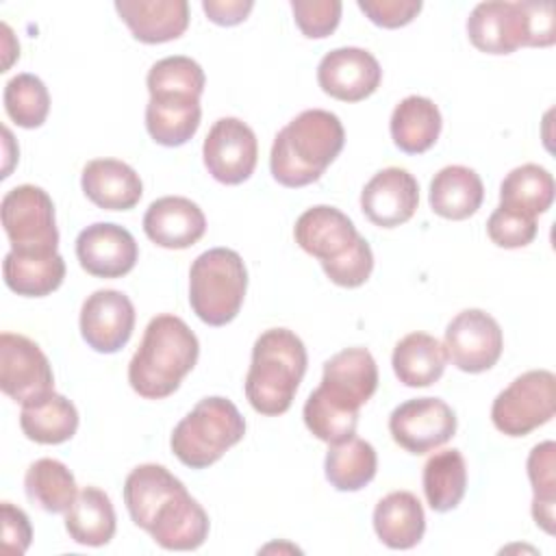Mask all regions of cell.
<instances>
[{
    "instance_id": "obj_25",
    "label": "cell",
    "mask_w": 556,
    "mask_h": 556,
    "mask_svg": "<svg viewBox=\"0 0 556 556\" xmlns=\"http://www.w3.org/2000/svg\"><path fill=\"white\" fill-rule=\"evenodd\" d=\"M484 200V185L476 169L465 165H447L430 180V208L445 219L471 217Z\"/></svg>"
},
{
    "instance_id": "obj_17",
    "label": "cell",
    "mask_w": 556,
    "mask_h": 556,
    "mask_svg": "<svg viewBox=\"0 0 556 556\" xmlns=\"http://www.w3.org/2000/svg\"><path fill=\"white\" fill-rule=\"evenodd\" d=\"M378 367L369 350L345 348L324 363L319 389L345 408L361 406L376 393Z\"/></svg>"
},
{
    "instance_id": "obj_29",
    "label": "cell",
    "mask_w": 556,
    "mask_h": 556,
    "mask_svg": "<svg viewBox=\"0 0 556 556\" xmlns=\"http://www.w3.org/2000/svg\"><path fill=\"white\" fill-rule=\"evenodd\" d=\"M20 428L35 443L59 445L76 434L78 410L65 395L52 391L35 402L22 404Z\"/></svg>"
},
{
    "instance_id": "obj_26",
    "label": "cell",
    "mask_w": 556,
    "mask_h": 556,
    "mask_svg": "<svg viewBox=\"0 0 556 556\" xmlns=\"http://www.w3.org/2000/svg\"><path fill=\"white\" fill-rule=\"evenodd\" d=\"M200 98L193 96H150L146 106V128L150 137L165 148L187 143L200 126Z\"/></svg>"
},
{
    "instance_id": "obj_30",
    "label": "cell",
    "mask_w": 556,
    "mask_h": 556,
    "mask_svg": "<svg viewBox=\"0 0 556 556\" xmlns=\"http://www.w3.org/2000/svg\"><path fill=\"white\" fill-rule=\"evenodd\" d=\"M115 526L117 519L111 497L98 486L78 491L74 504L65 513V530L78 545H106L115 534Z\"/></svg>"
},
{
    "instance_id": "obj_38",
    "label": "cell",
    "mask_w": 556,
    "mask_h": 556,
    "mask_svg": "<svg viewBox=\"0 0 556 556\" xmlns=\"http://www.w3.org/2000/svg\"><path fill=\"white\" fill-rule=\"evenodd\" d=\"M4 111L22 128H39L50 111V93L35 74H17L4 85Z\"/></svg>"
},
{
    "instance_id": "obj_7",
    "label": "cell",
    "mask_w": 556,
    "mask_h": 556,
    "mask_svg": "<svg viewBox=\"0 0 556 556\" xmlns=\"http://www.w3.org/2000/svg\"><path fill=\"white\" fill-rule=\"evenodd\" d=\"M556 410V376L530 369L497 393L491 406L493 426L506 437H526L547 424Z\"/></svg>"
},
{
    "instance_id": "obj_44",
    "label": "cell",
    "mask_w": 556,
    "mask_h": 556,
    "mask_svg": "<svg viewBox=\"0 0 556 556\" xmlns=\"http://www.w3.org/2000/svg\"><path fill=\"white\" fill-rule=\"evenodd\" d=\"M526 17V46L547 48L556 41V13L552 2H521Z\"/></svg>"
},
{
    "instance_id": "obj_22",
    "label": "cell",
    "mask_w": 556,
    "mask_h": 556,
    "mask_svg": "<svg viewBox=\"0 0 556 556\" xmlns=\"http://www.w3.org/2000/svg\"><path fill=\"white\" fill-rule=\"evenodd\" d=\"M83 193L104 211H128L143 193L139 174L117 159H93L83 167Z\"/></svg>"
},
{
    "instance_id": "obj_15",
    "label": "cell",
    "mask_w": 556,
    "mask_h": 556,
    "mask_svg": "<svg viewBox=\"0 0 556 556\" xmlns=\"http://www.w3.org/2000/svg\"><path fill=\"white\" fill-rule=\"evenodd\" d=\"M419 204V185L404 167H384L376 172L361 191L365 217L380 228L406 224Z\"/></svg>"
},
{
    "instance_id": "obj_11",
    "label": "cell",
    "mask_w": 556,
    "mask_h": 556,
    "mask_svg": "<svg viewBox=\"0 0 556 556\" xmlns=\"http://www.w3.org/2000/svg\"><path fill=\"white\" fill-rule=\"evenodd\" d=\"M204 167L222 185H241L258 161L254 130L239 117H219L202 146Z\"/></svg>"
},
{
    "instance_id": "obj_12",
    "label": "cell",
    "mask_w": 556,
    "mask_h": 556,
    "mask_svg": "<svg viewBox=\"0 0 556 556\" xmlns=\"http://www.w3.org/2000/svg\"><path fill=\"white\" fill-rule=\"evenodd\" d=\"M135 330V306L117 289H98L80 306V334L85 343L100 352H119Z\"/></svg>"
},
{
    "instance_id": "obj_40",
    "label": "cell",
    "mask_w": 556,
    "mask_h": 556,
    "mask_svg": "<svg viewBox=\"0 0 556 556\" xmlns=\"http://www.w3.org/2000/svg\"><path fill=\"white\" fill-rule=\"evenodd\" d=\"M536 217L526 215L521 211L508 208V206H497L486 222V235L489 239L506 250L515 248H526L528 243L534 241L536 237Z\"/></svg>"
},
{
    "instance_id": "obj_46",
    "label": "cell",
    "mask_w": 556,
    "mask_h": 556,
    "mask_svg": "<svg viewBox=\"0 0 556 556\" xmlns=\"http://www.w3.org/2000/svg\"><path fill=\"white\" fill-rule=\"evenodd\" d=\"M252 0H202V9L213 24L235 26L241 24L252 11Z\"/></svg>"
},
{
    "instance_id": "obj_4",
    "label": "cell",
    "mask_w": 556,
    "mask_h": 556,
    "mask_svg": "<svg viewBox=\"0 0 556 556\" xmlns=\"http://www.w3.org/2000/svg\"><path fill=\"white\" fill-rule=\"evenodd\" d=\"M245 434V419L239 408L222 397L200 400L174 428L169 447L174 456L191 467L204 469L217 463Z\"/></svg>"
},
{
    "instance_id": "obj_21",
    "label": "cell",
    "mask_w": 556,
    "mask_h": 556,
    "mask_svg": "<svg viewBox=\"0 0 556 556\" xmlns=\"http://www.w3.org/2000/svg\"><path fill=\"white\" fill-rule=\"evenodd\" d=\"M115 11L143 43L178 39L189 26L187 0H117Z\"/></svg>"
},
{
    "instance_id": "obj_24",
    "label": "cell",
    "mask_w": 556,
    "mask_h": 556,
    "mask_svg": "<svg viewBox=\"0 0 556 556\" xmlns=\"http://www.w3.org/2000/svg\"><path fill=\"white\" fill-rule=\"evenodd\" d=\"M374 530L391 549L415 547L426 532L424 506L410 491H393L374 508Z\"/></svg>"
},
{
    "instance_id": "obj_19",
    "label": "cell",
    "mask_w": 556,
    "mask_h": 556,
    "mask_svg": "<svg viewBox=\"0 0 556 556\" xmlns=\"http://www.w3.org/2000/svg\"><path fill=\"white\" fill-rule=\"evenodd\" d=\"M206 217L202 208L182 195L154 200L143 215L146 237L167 250H185L204 237Z\"/></svg>"
},
{
    "instance_id": "obj_16",
    "label": "cell",
    "mask_w": 556,
    "mask_h": 556,
    "mask_svg": "<svg viewBox=\"0 0 556 556\" xmlns=\"http://www.w3.org/2000/svg\"><path fill=\"white\" fill-rule=\"evenodd\" d=\"M293 237L306 254L315 256L324 265L348 254L361 235L343 211L317 204L298 217Z\"/></svg>"
},
{
    "instance_id": "obj_8",
    "label": "cell",
    "mask_w": 556,
    "mask_h": 556,
    "mask_svg": "<svg viewBox=\"0 0 556 556\" xmlns=\"http://www.w3.org/2000/svg\"><path fill=\"white\" fill-rule=\"evenodd\" d=\"M443 348L454 367L467 374L491 369L504 350L502 328L482 308H465L445 328Z\"/></svg>"
},
{
    "instance_id": "obj_31",
    "label": "cell",
    "mask_w": 556,
    "mask_h": 556,
    "mask_svg": "<svg viewBox=\"0 0 556 556\" xmlns=\"http://www.w3.org/2000/svg\"><path fill=\"white\" fill-rule=\"evenodd\" d=\"M4 285L17 295L43 298L56 291L65 278V261L56 254L7 252L2 261Z\"/></svg>"
},
{
    "instance_id": "obj_35",
    "label": "cell",
    "mask_w": 556,
    "mask_h": 556,
    "mask_svg": "<svg viewBox=\"0 0 556 556\" xmlns=\"http://www.w3.org/2000/svg\"><path fill=\"white\" fill-rule=\"evenodd\" d=\"M24 491L46 513H67L78 495L74 473L56 458L35 460L26 469Z\"/></svg>"
},
{
    "instance_id": "obj_28",
    "label": "cell",
    "mask_w": 556,
    "mask_h": 556,
    "mask_svg": "<svg viewBox=\"0 0 556 556\" xmlns=\"http://www.w3.org/2000/svg\"><path fill=\"white\" fill-rule=\"evenodd\" d=\"M447 354L443 343L428 332H410L402 337L391 356L397 380L406 387H430L445 369Z\"/></svg>"
},
{
    "instance_id": "obj_33",
    "label": "cell",
    "mask_w": 556,
    "mask_h": 556,
    "mask_svg": "<svg viewBox=\"0 0 556 556\" xmlns=\"http://www.w3.org/2000/svg\"><path fill=\"white\" fill-rule=\"evenodd\" d=\"M424 495L432 510L447 513L456 508L467 489V465L458 450L434 452L424 465Z\"/></svg>"
},
{
    "instance_id": "obj_27",
    "label": "cell",
    "mask_w": 556,
    "mask_h": 556,
    "mask_svg": "<svg viewBox=\"0 0 556 556\" xmlns=\"http://www.w3.org/2000/svg\"><path fill=\"white\" fill-rule=\"evenodd\" d=\"M441 111L426 96H406L391 113V139L406 154L430 150L441 135Z\"/></svg>"
},
{
    "instance_id": "obj_13",
    "label": "cell",
    "mask_w": 556,
    "mask_h": 556,
    "mask_svg": "<svg viewBox=\"0 0 556 556\" xmlns=\"http://www.w3.org/2000/svg\"><path fill=\"white\" fill-rule=\"evenodd\" d=\"M382 80L378 59L356 46L326 52L317 65V83L324 93L341 102H361L369 98Z\"/></svg>"
},
{
    "instance_id": "obj_3",
    "label": "cell",
    "mask_w": 556,
    "mask_h": 556,
    "mask_svg": "<svg viewBox=\"0 0 556 556\" xmlns=\"http://www.w3.org/2000/svg\"><path fill=\"white\" fill-rule=\"evenodd\" d=\"M306 348L289 328H269L254 341L245 376L250 406L267 417L289 410L306 371Z\"/></svg>"
},
{
    "instance_id": "obj_42",
    "label": "cell",
    "mask_w": 556,
    "mask_h": 556,
    "mask_svg": "<svg viewBox=\"0 0 556 556\" xmlns=\"http://www.w3.org/2000/svg\"><path fill=\"white\" fill-rule=\"evenodd\" d=\"M321 269L330 278V282H334L339 287L354 289V287L365 285L374 269V254H371L367 239L358 237L348 254H343L337 261L324 263Z\"/></svg>"
},
{
    "instance_id": "obj_23",
    "label": "cell",
    "mask_w": 556,
    "mask_h": 556,
    "mask_svg": "<svg viewBox=\"0 0 556 556\" xmlns=\"http://www.w3.org/2000/svg\"><path fill=\"white\" fill-rule=\"evenodd\" d=\"M182 489L185 484L167 467L156 463H143L126 476L124 504L135 526L148 532L156 510Z\"/></svg>"
},
{
    "instance_id": "obj_20",
    "label": "cell",
    "mask_w": 556,
    "mask_h": 556,
    "mask_svg": "<svg viewBox=\"0 0 556 556\" xmlns=\"http://www.w3.org/2000/svg\"><path fill=\"white\" fill-rule=\"evenodd\" d=\"M148 534L163 549H198L208 536V515L187 489L172 495L154 515Z\"/></svg>"
},
{
    "instance_id": "obj_5",
    "label": "cell",
    "mask_w": 556,
    "mask_h": 556,
    "mask_svg": "<svg viewBox=\"0 0 556 556\" xmlns=\"http://www.w3.org/2000/svg\"><path fill=\"white\" fill-rule=\"evenodd\" d=\"M245 289V263L230 248H211L191 263L189 304L208 326L230 324L241 311Z\"/></svg>"
},
{
    "instance_id": "obj_43",
    "label": "cell",
    "mask_w": 556,
    "mask_h": 556,
    "mask_svg": "<svg viewBox=\"0 0 556 556\" xmlns=\"http://www.w3.org/2000/svg\"><path fill=\"white\" fill-rule=\"evenodd\" d=\"M358 9L382 28H400L417 17L421 0H358Z\"/></svg>"
},
{
    "instance_id": "obj_36",
    "label": "cell",
    "mask_w": 556,
    "mask_h": 556,
    "mask_svg": "<svg viewBox=\"0 0 556 556\" xmlns=\"http://www.w3.org/2000/svg\"><path fill=\"white\" fill-rule=\"evenodd\" d=\"M528 478L532 484V517L547 534H554V504H556V445L543 441L528 454Z\"/></svg>"
},
{
    "instance_id": "obj_32",
    "label": "cell",
    "mask_w": 556,
    "mask_h": 556,
    "mask_svg": "<svg viewBox=\"0 0 556 556\" xmlns=\"http://www.w3.org/2000/svg\"><path fill=\"white\" fill-rule=\"evenodd\" d=\"M324 469L326 480L337 491H361L374 480L378 469V456L369 441L350 437L328 447Z\"/></svg>"
},
{
    "instance_id": "obj_1",
    "label": "cell",
    "mask_w": 556,
    "mask_h": 556,
    "mask_svg": "<svg viewBox=\"0 0 556 556\" xmlns=\"http://www.w3.org/2000/svg\"><path fill=\"white\" fill-rule=\"evenodd\" d=\"M198 354V337L180 317L156 315L146 326L141 343L128 363V382L141 397L163 400L195 367Z\"/></svg>"
},
{
    "instance_id": "obj_18",
    "label": "cell",
    "mask_w": 556,
    "mask_h": 556,
    "mask_svg": "<svg viewBox=\"0 0 556 556\" xmlns=\"http://www.w3.org/2000/svg\"><path fill=\"white\" fill-rule=\"evenodd\" d=\"M469 41L486 54H510L526 46V17L521 2H480L467 17Z\"/></svg>"
},
{
    "instance_id": "obj_39",
    "label": "cell",
    "mask_w": 556,
    "mask_h": 556,
    "mask_svg": "<svg viewBox=\"0 0 556 556\" xmlns=\"http://www.w3.org/2000/svg\"><path fill=\"white\" fill-rule=\"evenodd\" d=\"M204 83H206V76L200 63L185 54H174L156 61L150 67L146 78L150 96L178 93V96L200 98L204 91Z\"/></svg>"
},
{
    "instance_id": "obj_6",
    "label": "cell",
    "mask_w": 556,
    "mask_h": 556,
    "mask_svg": "<svg viewBox=\"0 0 556 556\" xmlns=\"http://www.w3.org/2000/svg\"><path fill=\"white\" fill-rule=\"evenodd\" d=\"M0 215L13 252L56 254L59 230L48 191L37 185H17L4 193Z\"/></svg>"
},
{
    "instance_id": "obj_45",
    "label": "cell",
    "mask_w": 556,
    "mask_h": 556,
    "mask_svg": "<svg viewBox=\"0 0 556 556\" xmlns=\"http://www.w3.org/2000/svg\"><path fill=\"white\" fill-rule=\"evenodd\" d=\"M33 528L26 513L11 502H2V543L7 552L24 554L30 545Z\"/></svg>"
},
{
    "instance_id": "obj_37",
    "label": "cell",
    "mask_w": 556,
    "mask_h": 556,
    "mask_svg": "<svg viewBox=\"0 0 556 556\" xmlns=\"http://www.w3.org/2000/svg\"><path fill=\"white\" fill-rule=\"evenodd\" d=\"M306 428L324 443H341L354 437L358 426V410L345 408L330 400L319 387L306 397L302 410Z\"/></svg>"
},
{
    "instance_id": "obj_34",
    "label": "cell",
    "mask_w": 556,
    "mask_h": 556,
    "mask_svg": "<svg viewBox=\"0 0 556 556\" xmlns=\"http://www.w3.org/2000/svg\"><path fill=\"white\" fill-rule=\"evenodd\" d=\"M552 202L554 178L545 167L536 163H526L510 169L500 185V206H508L536 217L545 213Z\"/></svg>"
},
{
    "instance_id": "obj_10",
    "label": "cell",
    "mask_w": 556,
    "mask_h": 556,
    "mask_svg": "<svg viewBox=\"0 0 556 556\" xmlns=\"http://www.w3.org/2000/svg\"><path fill=\"white\" fill-rule=\"evenodd\" d=\"M389 432L406 452L426 454L454 437L456 415L441 397H413L393 408Z\"/></svg>"
},
{
    "instance_id": "obj_41",
    "label": "cell",
    "mask_w": 556,
    "mask_h": 556,
    "mask_svg": "<svg viewBox=\"0 0 556 556\" xmlns=\"http://www.w3.org/2000/svg\"><path fill=\"white\" fill-rule=\"evenodd\" d=\"M289 4L298 28L308 39L328 37L339 26L343 11L339 0H291Z\"/></svg>"
},
{
    "instance_id": "obj_2",
    "label": "cell",
    "mask_w": 556,
    "mask_h": 556,
    "mask_svg": "<svg viewBox=\"0 0 556 556\" xmlns=\"http://www.w3.org/2000/svg\"><path fill=\"white\" fill-rule=\"evenodd\" d=\"M345 143L341 119L324 109L295 115L274 139L269 152L271 176L282 187H306L321 178Z\"/></svg>"
},
{
    "instance_id": "obj_14",
    "label": "cell",
    "mask_w": 556,
    "mask_h": 556,
    "mask_svg": "<svg viewBox=\"0 0 556 556\" xmlns=\"http://www.w3.org/2000/svg\"><path fill=\"white\" fill-rule=\"evenodd\" d=\"M76 256L80 267L91 276L122 278L135 267L139 248L124 226L96 222L78 232Z\"/></svg>"
},
{
    "instance_id": "obj_9",
    "label": "cell",
    "mask_w": 556,
    "mask_h": 556,
    "mask_svg": "<svg viewBox=\"0 0 556 556\" xmlns=\"http://www.w3.org/2000/svg\"><path fill=\"white\" fill-rule=\"evenodd\" d=\"M0 389L20 404L54 391V374L41 348L24 334H0Z\"/></svg>"
}]
</instances>
